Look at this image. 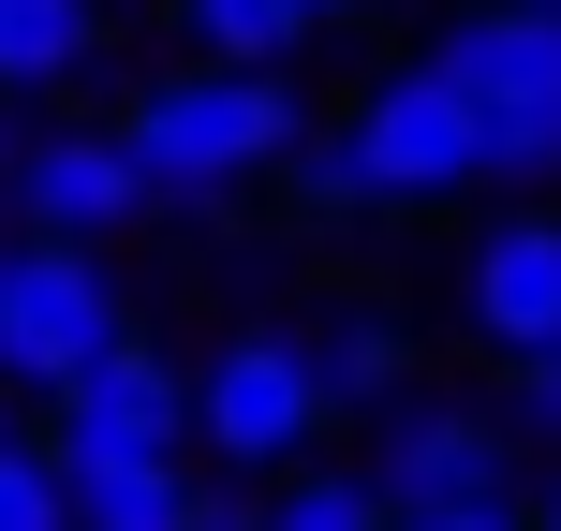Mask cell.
<instances>
[{
	"label": "cell",
	"instance_id": "1",
	"mask_svg": "<svg viewBox=\"0 0 561 531\" xmlns=\"http://www.w3.org/2000/svg\"><path fill=\"white\" fill-rule=\"evenodd\" d=\"M118 148H134L148 207H222V193H252V177L296 163L310 118H296L280 74H222V59H193V74H163L134 118H118Z\"/></svg>",
	"mask_w": 561,
	"mask_h": 531
},
{
	"label": "cell",
	"instance_id": "2",
	"mask_svg": "<svg viewBox=\"0 0 561 531\" xmlns=\"http://www.w3.org/2000/svg\"><path fill=\"white\" fill-rule=\"evenodd\" d=\"M428 59H444V89L473 104L488 177H503V193L561 177V15H547V0H473Z\"/></svg>",
	"mask_w": 561,
	"mask_h": 531
},
{
	"label": "cell",
	"instance_id": "3",
	"mask_svg": "<svg viewBox=\"0 0 561 531\" xmlns=\"http://www.w3.org/2000/svg\"><path fill=\"white\" fill-rule=\"evenodd\" d=\"M134 339V310H118V266L75 252V236H15V280H0V384H89V369Z\"/></svg>",
	"mask_w": 561,
	"mask_h": 531
},
{
	"label": "cell",
	"instance_id": "4",
	"mask_svg": "<svg viewBox=\"0 0 561 531\" xmlns=\"http://www.w3.org/2000/svg\"><path fill=\"white\" fill-rule=\"evenodd\" d=\"M340 134H355V163H369V193H385V207H444L458 177H488V134H473V104L444 89V59H399Z\"/></svg>",
	"mask_w": 561,
	"mask_h": 531
},
{
	"label": "cell",
	"instance_id": "5",
	"mask_svg": "<svg viewBox=\"0 0 561 531\" xmlns=\"http://www.w3.org/2000/svg\"><path fill=\"white\" fill-rule=\"evenodd\" d=\"M310 428H325V369H310V339H222V355L193 369V443L237 458V473H280Z\"/></svg>",
	"mask_w": 561,
	"mask_h": 531
},
{
	"label": "cell",
	"instance_id": "6",
	"mask_svg": "<svg viewBox=\"0 0 561 531\" xmlns=\"http://www.w3.org/2000/svg\"><path fill=\"white\" fill-rule=\"evenodd\" d=\"M193 443V384L148 339H118L89 384H59V473H118V458H178Z\"/></svg>",
	"mask_w": 561,
	"mask_h": 531
},
{
	"label": "cell",
	"instance_id": "7",
	"mask_svg": "<svg viewBox=\"0 0 561 531\" xmlns=\"http://www.w3.org/2000/svg\"><path fill=\"white\" fill-rule=\"evenodd\" d=\"M385 517H458V503H503V428L458 414V399H414V414L385 428Z\"/></svg>",
	"mask_w": 561,
	"mask_h": 531
},
{
	"label": "cell",
	"instance_id": "8",
	"mask_svg": "<svg viewBox=\"0 0 561 531\" xmlns=\"http://www.w3.org/2000/svg\"><path fill=\"white\" fill-rule=\"evenodd\" d=\"M15 207H30V236L104 252V236L148 207V177H134V148H118V134H30V148H15Z\"/></svg>",
	"mask_w": 561,
	"mask_h": 531
},
{
	"label": "cell",
	"instance_id": "9",
	"mask_svg": "<svg viewBox=\"0 0 561 531\" xmlns=\"http://www.w3.org/2000/svg\"><path fill=\"white\" fill-rule=\"evenodd\" d=\"M458 310H473V339H503V355H561V222L547 207H517V222L473 236Z\"/></svg>",
	"mask_w": 561,
	"mask_h": 531
},
{
	"label": "cell",
	"instance_id": "10",
	"mask_svg": "<svg viewBox=\"0 0 561 531\" xmlns=\"http://www.w3.org/2000/svg\"><path fill=\"white\" fill-rule=\"evenodd\" d=\"M104 59V0H0V89H59Z\"/></svg>",
	"mask_w": 561,
	"mask_h": 531
},
{
	"label": "cell",
	"instance_id": "11",
	"mask_svg": "<svg viewBox=\"0 0 561 531\" xmlns=\"http://www.w3.org/2000/svg\"><path fill=\"white\" fill-rule=\"evenodd\" d=\"M59 487H75V531H193L207 517L178 458H118V473H59Z\"/></svg>",
	"mask_w": 561,
	"mask_h": 531
},
{
	"label": "cell",
	"instance_id": "12",
	"mask_svg": "<svg viewBox=\"0 0 561 531\" xmlns=\"http://www.w3.org/2000/svg\"><path fill=\"white\" fill-rule=\"evenodd\" d=\"M178 30H193L222 74H280V59L310 45V15H296V0H178Z\"/></svg>",
	"mask_w": 561,
	"mask_h": 531
},
{
	"label": "cell",
	"instance_id": "13",
	"mask_svg": "<svg viewBox=\"0 0 561 531\" xmlns=\"http://www.w3.org/2000/svg\"><path fill=\"white\" fill-rule=\"evenodd\" d=\"M310 369H325V414L340 399H399V325L385 310H340V325L310 339Z\"/></svg>",
	"mask_w": 561,
	"mask_h": 531
},
{
	"label": "cell",
	"instance_id": "14",
	"mask_svg": "<svg viewBox=\"0 0 561 531\" xmlns=\"http://www.w3.org/2000/svg\"><path fill=\"white\" fill-rule=\"evenodd\" d=\"M252 531H399V517H385V487H369V473H310V487H280Z\"/></svg>",
	"mask_w": 561,
	"mask_h": 531
},
{
	"label": "cell",
	"instance_id": "15",
	"mask_svg": "<svg viewBox=\"0 0 561 531\" xmlns=\"http://www.w3.org/2000/svg\"><path fill=\"white\" fill-rule=\"evenodd\" d=\"M280 177H296V207H325V222H355V207H385V193H369V163H355V134H310V148H296Z\"/></svg>",
	"mask_w": 561,
	"mask_h": 531
},
{
	"label": "cell",
	"instance_id": "16",
	"mask_svg": "<svg viewBox=\"0 0 561 531\" xmlns=\"http://www.w3.org/2000/svg\"><path fill=\"white\" fill-rule=\"evenodd\" d=\"M0 531H75V487H59V458L0 443Z\"/></svg>",
	"mask_w": 561,
	"mask_h": 531
},
{
	"label": "cell",
	"instance_id": "17",
	"mask_svg": "<svg viewBox=\"0 0 561 531\" xmlns=\"http://www.w3.org/2000/svg\"><path fill=\"white\" fill-rule=\"evenodd\" d=\"M517 414H533L547 443H561V355H517Z\"/></svg>",
	"mask_w": 561,
	"mask_h": 531
},
{
	"label": "cell",
	"instance_id": "18",
	"mask_svg": "<svg viewBox=\"0 0 561 531\" xmlns=\"http://www.w3.org/2000/svg\"><path fill=\"white\" fill-rule=\"evenodd\" d=\"M399 531H533L517 503H458V517H399Z\"/></svg>",
	"mask_w": 561,
	"mask_h": 531
},
{
	"label": "cell",
	"instance_id": "19",
	"mask_svg": "<svg viewBox=\"0 0 561 531\" xmlns=\"http://www.w3.org/2000/svg\"><path fill=\"white\" fill-rule=\"evenodd\" d=\"M296 15H310V30H340V15H369V0H296Z\"/></svg>",
	"mask_w": 561,
	"mask_h": 531
},
{
	"label": "cell",
	"instance_id": "20",
	"mask_svg": "<svg viewBox=\"0 0 561 531\" xmlns=\"http://www.w3.org/2000/svg\"><path fill=\"white\" fill-rule=\"evenodd\" d=\"M533 531H561V487H547V503H533Z\"/></svg>",
	"mask_w": 561,
	"mask_h": 531
},
{
	"label": "cell",
	"instance_id": "21",
	"mask_svg": "<svg viewBox=\"0 0 561 531\" xmlns=\"http://www.w3.org/2000/svg\"><path fill=\"white\" fill-rule=\"evenodd\" d=\"M0 443H15V384H0Z\"/></svg>",
	"mask_w": 561,
	"mask_h": 531
},
{
	"label": "cell",
	"instance_id": "22",
	"mask_svg": "<svg viewBox=\"0 0 561 531\" xmlns=\"http://www.w3.org/2000/svg\"><path fill=\"white\" fill-rule=\"evenodd\" d=\"M193 531H252V517H193Z\"/></svg>",
	"mask_w": 561,
	"mask_h": 531
},
{
	"label": "cell",
	"instance_id": "23",
	"mask_svg": "<svg viewBox=\"0 0 561 531\" xmlns=\"http://www.w3.org/2000/svg\"><path fill=\"white\" fill-rule=\"evenodd\" d=\"M0 280H15V236H0Z\"/></svg>",
	"mask_w": 561,
	"mask_h": 531
},
{
	"label": "cell",
	"instance_id": "24",
	"mask_svg": "<svg viewBox=\"0 0 561 531\" xmlns=\"http://www.w3.org/2000/svg\"><path fill=\"white\" fill-rule=\"evenodd\" d=\"M0 177H15V134H0Z\"/></svg>",
	"mask_w": 561,
	"mask_h": 531
},
{
	"label": "cell",
	"instance_id": "25",
	"mask_svg": "<svg viewBox=\"0 0 561 531\" xmlns=\"http://www.w3.org/2000/svg\"><path fill=\"white\" fill-rule=\"evenodd\" d=\"M547 15H561V0H547Z\"/></svg>",
	"mask_w": 561,
	"mask_h": 531
}]
</instances>
